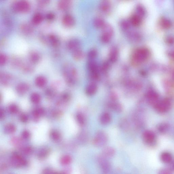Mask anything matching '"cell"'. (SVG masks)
I'll return each instance as SVG.
<instances>
[{
  "mask_svg": "<svg viewBox=\"0 0 174 174\" xmlns=\"http://www.w3.org/2000/svg\"><path fill=\"white\" fill-rule=\"evenodd\" d=\"M8 60V57L6 55L1 54L0 55V65L3 66L7 62Z\"/></svg>",
  "mask_w": 174,
  "mask_h": 174,
  "instance_id": "39",
  "label": "cell"
},
{
  "mask_svg": "<svg viewBox=\"0 0 174 174\" xmlns=\"http://www.w3.org/2000/svg\"><path fill=\"white\" fill-rule=\"evenodd\" d=\"M108 106L110 109L117 113H121L123 110L122 104L116 101L110 102L108 104Z\"/></svg>",
  "mask_w": 174,
  "mask_h": 174,
  "instance_id": "13",
  "label": "cell"
},
{
  "mask_svg": "<svg viewBox=\"0 0 174 174\" xmlns=\"http://www.w3.org/2000/svg\"><path fill=\"white\" fill-rule=\"evenodd\" d=\"M168 128V126L167 125L163 124L159 126V129L160 132H164L167 130Z\"/></svg>",
  "mask_w": 174,
  "mask_h": 174,
  "instance_id": "44",
  "label": "cell"
},
{
  "mask_svg": "<svg viewBox=\"0 0 174 174\" xmlns=\"http://www.w3.org/2000/svg\"><path fill=\"white\" fill-rule=\"evenodd\" d=\"M62 73L67 85L71 86L75 85L77 81L78 74L76 69L72 65L65 63L62 67Z\"/></svg>",
  "mask_w": 174,
  "mask_h": 174,
  "instance_id": "1",
  "label": "cell"
},
{
  "mask_svg": "<svg viewBox=\"0 0 174 174\" xmlns=\"http://www.w3.org/2000/svg\"><path fill=\"white\" fill-rule=\"evenodd\" d=\"M22 30L24 34H31L33 31V29L31 27L28 25H24L22 26Z\"/></svg>",
  "mask_w": 174,
  "mask_h": 174,
  "instance_id": "35",
  "label": "cell"
},
{
  "mask_svg": "<svg viewBox=\"0 0 174 174\" xmlns=\"http://www.w3.org/2000/svg\"><path fill=\"white\" fill-rule=\"evenodd\" d=\"M70 4L69 0H61L59 3V7L61 10H66L69 7Z\"/></svg>",
  "mask_w": 174,
  "mask_h": 174,
  "instance_id": "27",
  "label": "cell"
},
{
  "mask_svg": "<svg viewBox=\"0 0 174 174\" xmlns=\"http://www.w3.org/2000/svg\"><path fill=\"white\" fill-rule=\"evenodd\" d=\"M27 119V117L25 115H23L21 117V120L22 122H26Z\"/></svg>",
  "mask_w": 174,
  "mask_h": 174,
  "instance_id": "50",
  "label": "cell"
},
{
  "mask_svg": "<svg viewBox=\"0 0 174 174\" xmlns=\"http://www.w3.org/2000/svg\"><path fill=\"white\" fill-rule=\"evenodd\" d=\"M154 81H155V84H156L157 88L159 90H162L163 88L161 84L160 80L158 77H155Z\"/></svg>",
  "mask_w": 174,
  "mask_h": 174,
  "instance_id": "43",
  "label": "cell"
},
{
  "mask_svg": "<svg viewBox=\"0 0 174 174\" xmlns=\"http://www.w3.org/2000/svg\"><path fill=\"white\" fill-rule=\"evenodd\" d=\"M35 83L37 86L42 88L44 87L46 85L47 80L45 77L40 75L36 78Z\"/></svg>",
  "mask_w": 174,
  "mask_h": 174,
  "instance_id": "22",
  "label": "cell"
},
{
  "mask_svg": "<svg viewBox=\"0 0 174 174\" xmlns=\"http://www.w3.org/2000/svg\"><path fill=\"white\" fill-rule=\"evenodd\" d=\"M30 89V86L28 84L21 83L18 84L16 87V92L20 95H23L28 92Z\"/></svg>",
  "mask_w": 174,
  "mask_h": 174,
  "instance_id": "10",
  "label": "cell"
},
{
  "mask_svg": "<svg viewBox=\"0 0 174 174\" xmlns=\"http://www.w3.org/2000/svg\"><path fill=\"white\" fill-rule=\"evenodd\" d=\"M59 134L58 132L56 131H53L52 133L51 136L54 140H58L59 138Z\"/></svg>",
  "mask_w": 174,
  "mask_h": 174,
  "instance_id": "45",
  "label": "cell"
},
{
  "mask_svg": "<svg viewBox=\"0 0 174 174\" xmlns=\"http://www.w3.org/2000/svg\"><path fill=\"white\" fill-rule=\"evenodd\" d=\"M71 161V158L69 156H66L63 157L61 161L63 164H68L70 163Z\"/></svg>",
  "mask_w": 174,
  "mask_h": 174,
  "instance_id": "42",
  "label": "cell"
},
{
  "mask_svg": "<svg viewBox=\"0 0 174 174\" xmlns=\"http://www.w3.org/2000/svg\"><path fill=\"white\" fill-rule=\"evenodd\" d=\"M54 18V15L53 14H49L48 16V18L49 20H52Z\"/></svg>",
  "mask_w": 174,
  "mask_h": 174,
  "instance_id": "51",
  "label": "cell"
},
{
  "mask_svg": "<svg viewBox=\"0 0 174 174\" xmlns=\"http://www.w3.org/2000/svg\"><path fill=\"white\" fill-rule=\"evenodd\" d=\"M75 20L72 16L67 15L63 19V23L66 27H71L74 25Z\"/></svg>",
  "mask_w": 174,
  "mask_h": 174,
  "instance_id": "17",
  "label": "cell"
},
{
  "mask_svg": "<svg viewBox=\"0 0 174 174\" xmlns=\"http://www.w3.org/2000/svg\"><path fill=\"white\" fill-rule=\"evenodd\" d=\"M15 128L13 125L10 124L6 126V131L8 133H12L15 131Z\"/></svg>",
  "mask_w": 174,
  "mask_h": 174,
  "instance_id": "41",
  "label": "cell"
},
{
  "mask_svg": "<svg viewBox=\"0 0 174 174\" xmlns=\"http://www.w3.org/2000/svg\"><path fill=\"white\" fill-rule=\"evenodd\" d=\"M160 23L164 28H168L171 25V22L168 20L163 18L161 20Z\"/></svg>",
  "mask_w": 174,
  "mask_h": 174,
  "instance_id": "36",
  "label": "cell"
},
{
  "mask_svg": "<svg viewBox=\"0 0 174 174\" xmlns=\"http://www.w3.org/2000/svg\"><path fill=\"white\" fill-rule=\"evenodd\" d=\"M170 108V104L167 101L160 102L155 106V109L157 112L164 113L168 111Z\"/></svg>",
  "mask_w": 174,
  "mask_h": 174,
  "instance_id": "7",
  "label": "cell"
},
{
  "mask_svg": "<svg viewBox=\"0 0 174 174\" xmlns=\"http://www.w3.org/2000/svg\"><path fill=\"white\" fill-rule=\"evenodd\" d=\"M22 64L21 61L19 59L14 58L11 61V66L14 68L21 67Z\"/></svg>",
  "mask_w": 174,
  "mask_h": 174,
  "instance_id": "30",
  "label": "cell"
},
{
  "mask_svg": "<svg viewBox=\"0 0 174 174\" xmlns=\"http://www.w3.org/2000/svg\"><path fill=\"white\" fill-rule=\"evenodd\" d=\"M102 35L108 37L112 38L114 34V29L110 24L105 23L102 28Z\"/></svg>",
  "mask_w": 174,
  "mask_h": 174,
  "instance_id": "8",
  "label": "cell"
},
{
  "mask_svg": "<svg viewBox=\"0 0 174 174\" xmlns=\"http://www.w3.org/2000/svg\"><path fill=\"white\" fill-rule=\"evenodd\" d=\"M81 44L78 40L73 39L69 41L67 44V48L72 52L80 48Z\"/></svg>",
  "mask_w": 174,
  "mask_h": 174,
  "instance_id": "11",
  "label": "cell"
},
{
  "mask_svg": "<svg viewBox=\"0 0 174 174\" xmlns=\"http://www.w3.org/2000/svg\"><path fill=\"white\" fill-rule=\"evenodd\" d=\"M141 22V18L136 14L133 15L130 18V22L133 26H138L140 24Z\"/></svg>",
  "mask_w": 174,
  "mask_h": 174,
  "instance_id": "25",
  "label": "cell"
},
{
  "mask_svg": "<svg viewBox=\"0 0 174 174\" xmlns=\"http://www.w3.org/2000/svg\"><path fill=\"white\" fill-rule=\"evenodd\" d=\"M93 23L94 27L97 28H102L105 24L103 20L100 17L96 18L94 20Z\"/></svg>",
  "mask_w": 174,
  "mask_h": 174,
  "instance_id": "26",
  "label": "cell"
},
{
  "mask_svg": "<svg viewBox=\"0 0 174 174\" xmlns=\"http://www.w3.org/2000/svg\"><path fill=\"white\" fill-rule=\"evenodd\" d=\"M120 128L122 130L124 131H127L129 129L130 127V124L128 121L125 119H123L120 120L119 123Z\"/></svg>",
  "mask_w": 174,
  "mask_h": 174,
  "instance_id": "29",
  "label": "cell"
},
{
  "mask_svg": "<svg viewBox=\"0 0 174 174\" xmlns=\"http://www.w3.org/2000/svg\"><path fill=\"white\" fill-rule=\"evenodd\" d=\"M111 7L110 0H102L99 5L100 9L102 12L106 13L109 11Z\"/></svg>",
  "mask_w": 174,
  "mask_h": 174,
  "instance_id": "18",
  "label": "cell"
},
{
  "mask_svg": "<svg viewBox=\"0 0 174 174\" xmlns=\"http://www.w3.org/2000/svg\"><path fill=\"white\" fill-rule=\"evenodd\" d=\"M98 161L100 168L104 173L109 172L111 169V165L108 159L101 155L98 157Z\"/></svg>",
  "mask_w": 174,
  "mask_h": 174,
  "instance_id": "5",
  "label": "cell"
},
{
  "mask_svg": "<svg viewBox=\"0 0 174 174\" xmlns=\"http://www.w3.org/2000/svg\"><path fill=\"white\" fill-rule=\"evenodd\" d=\"M12 80L11 75L7 73H2L0 75V81L2 85L8 86L10 84Z\"/></svg>",
  "mask_w": 174,
  "mask_h": 174,
  "instance_id": "15",
  "label": "cell"
},
{
  "mask_svg": "<svg viewBox=\"0 0 174 174\" xmlns=\"http://www.w3.org/2000/svg\"><path fill=\"white\" fill-rule=\"evenodd\" d=\"M80 140L83 144H85L87 142L88 140V137L86 133L83 132L80 136Z\"/></svg>",
  "mask_w": 174,
  "mask_h": 174,
  "instance_id": "38",
  "label": "cell"
},
{
  "mask_svg": "<svg viewBox=\"0 0 174 174\" xmlns=\"http://www.w3.org/2000/svg\"><path fill=\"white\" fill-rule=\"evenodd\" d=\"M119 52L117 48L113 46L110 49L109 53V60L110 62L115 63L117 60L118 58Z\"/></svg>",
  "mask_w": 174,
  "mask_h": 174,
  "instance_id": "16",
  "label": "cell"
},
{
  "mask_svg": "<svg viewBox=\"0 0 174 174\" xmlns=\"http://www.w3.org/2000/svg\"><path fill=\"white\" fill-rule=\"evenodd\" d=\"M102 67H102V69H103V70L104 71H107V69H108L109 67V64L107 63H105L103 65V66Z\"/></svg>",
  "mask_w": 174,
  "mask_h": 174,
  "instance_id": "48",
  "label": "cell"
},
{
  "mask_svg": "<svg viewBox=\"0 0 174 174\" xmlns=\"http://www.w3.org/2000/svg\"><path fill=\"white\" fill-rule=\"evenodd\" d=\"M32 63H26L22 64L21 68L24 72L27 73H31L33 72L34 68Z\"/></svg>",
  "mask_w": 174,
  "mask_h": 174,
  "instance_id": "23",
  "label": "cell"
},
{
  "mask_svg": "<svg viewBox=\"0 0 174 174\" xmlns=\"http://www.w3.org/2000/svg\"><path fill=\"white\" fill-rule=\"evenodd\" d=\"M48 43L54 48H58L61 45L59 39L56 36L52 34L48 36Z\"/></svg>",
  "mask_w": 174,
  "mask_h": 174,
  "instance_id": "14",
  "label": "cell"
},
{
  "mask_svg": "<svg viewBox=\"0 0 174 174\" xmlns=\"http://www.w3.org/2000/svg\"><path fill=\"white\" fill-rule=\"evenodd\" d=\"M43 17L42 15L40 14H36L32 18V22L34 24H38L42 22Z\"/></svg>",
  "mask_w": 174,
  "mask_h": 174,
  "instance_id": "32",
  "label": "cell"
},
{
  "mask_svg": "<svg viewBox=\"0 0 174 174\" xmlns=\"http://www.w3.org/2000/svg\"><path fill=\"white\" fill-rule=\"evenodd\" d=\"M17 106L14 104L11 105L10 107V111L13 113L17 112Z\"/></svg>",
  "mask_w": 174,
  "mask_h": 174,
  "instance_id": "46",
  "label": "cell"
},
{
  "mask_svg": "<svg viewBox=\"0 0 174 174\" xmlns=\"http://www.w3.org/2000/svg\"><path fill=\"white\" fill-rule=\"evenodd\" d=\"M56 89L54 87H49L46 89L45 94L48 96H52L56 93Z\"/></svg>",
  "mask_w": 174,
  "mask_h": 174,
  "instance_id": "37",
  "label": "cell"
},
{
  "mask_svg": "<svg viewBox=\"0 0 174 174\" xmlns=\"http://www.w3.org/2000/svg\"><path fill=\"white\" fill-rule=\"evenodd\" d=\"M76 119L79 124L81 126H83L85 123V119L84 116L81 113L77 114L76 116Z\"/></svg>",
  "mask_w": 174,
  "mask_h": 174,
  "instance_id": "34",
  "label": "cell"
},
{
  "mask_svg": "<svg viewBox=\"0 0 174 174\" xmlns=\"http://www.w3.org/2000/svg\"><path fill=\"white\" fill-rule=\"evenodd\" d=\"M30 99L33 103L37 104L40 102L41 97L39 94L36 93H33L30 96Z\"/></svg>",
  "mask_w": 174,
  "mask_h": 174,
  "instance_id": "28",
  "label": "cell"
},
{
  "mask_svg": "<svg viewBox=\"0 0 174 174\" xmlns=\"http://www.w3.org/2000/svg\"><path fill=\"white\" fill-rule=\"evenodd\" d=\"M73 57L76 60H80L83 59L84 54L80 48L73 52Z\"/></svg>",
  "mask_w": 174,
  "mask_h": 174,
  "instance_id": "24",
  "label": "cell"
},
{
  "mask_svg": "<svg viewBox=\"0 0 174 174\" xmlns=\"http://www.w3.org/2000/svg\"><path fill=\"white\" fill-rule=\"evenodd\" d=\"M136 15L141 18L144 17L145 14V11L144 7L141 5H138L136 8Z\"/></svg>",
  "mask_w": 174,
  "mask_h": 174,
  "instance_id": "31",
  "label": "cell"
},
{
  "mask_svg": "<svg viewBox=\"0 0 174 174\" xmlns=\"http://www.w3.org/2000/svg\"><path fill=\"white\" fill-rule=\"evenodd\" d=\"M29 58L31 63L33 64H36L40 61L41 56L38 52H33L30 53Z\"/></svg>",
  "mask_w": 174,
  "mask_h": 174,
  "instance_id": "21",
  "label": "cell"
},
{
  "mask_svg": "<svg viewBox=\"0 0 174 174\" xmlns=\"http://www.w3.org/2000/svg\"><path fill=\"white\" fill-rule=\"evenodd\" d=\"M150 46L155 58L161 63H166L167 59L162 46L154 42L151 43Z\"/></svg>",
  "mask_w": 174,
  "mask_h": 174,
  "instance_id": "2",
  "label": "cell"
},
{
  "mask_svg": "<svg viewBox=\"0 0 174 174\" xmlns=\"http://www.w3.org/2000/svg\"><path fill=\"white\" fill-rule=\"evenodd\" d=\"M160 158L161 161L165 164L171 163L173 161L172 155L168 152H163L161 155Z\"/></svg>",
  "mask_w": 174,
  "mask_h": 174,
  "instance_id": "20",
  "label": "cell"
},
{
  "mask_svg": "<svg viewBox=\"0 0 174 174\" xmlns=\"http://www.w3.org/2000/svg\"><path fill=\"white\" fill-rule=\"evenodd\" d=\"M108 141L107 134L103 131H99L95 134L93 143L94 146L96 147H101L105 146L107 144Z\"/></svg>",
  "mask_w": 174,
  "mask_h": 174,
  "instance_id": "3",
  "label": "cell"
},
{
  "mask_svg": "<svg viewBox=\"0 0 174 174\" xmlns=\"http://www.w3.org/2000/svg\"><path fill=\"white\" fill-rule=\"evenodd\" d=\"M130 22L126 20H123L120 22V26L123 30H127L130 28Z\"/></svg>",
  "mask_w": 174,
  "mask_h": 174,
  "instance_id": "33",
  "label": "cell"
},
{
  "mask_svg": "<svg viewBox=\"0 0 174 174\" xmlns=\"http://www.w3.org/2000/svg\"><path fill=\"white\" fill-rule=\"evenodd\" d=\"M13 9L16 12L27 13L29 11L30 6L27 1L21 0L14 4Z\"/></svg>",
  "mask_w": 174,
  "mask_h": 174,
  "instance_id": "4",
  "label": "cell"
},
{
  "mask_svg": "<svg viewBox=\"0 0 174 174\" xmlns=\"http://www.w3.org/2000/svg\"><path fill=\"white\" fill-rule=\"evenodd\" d=\"M97 55V52L95 49H93L89 51L88 53V56L89 58L92 60L95 58Z\"/></svg>",
  "mask_w": 174,
  "mask_h": 174,
  "instance_id": "40",
  "label": "cell"
},
{
  "mask_svg": "<svg viewBox=\"0 0 174 174\" xmlns=\"http://www.w3.org/2000/svg\"><path fill=\"white\" fill-rule=\"evenodd\" d=\"M115 154V149L112 147H107L103 149L101 155L108 159L113 157Z\"/></svg>",
  "mask_w": 174,
  "mask_h": 174,
  "instance_id": "9",
  "label": "cell"
},
{
  "mask_svg": "<svg viewBox=\"0 0 174 174\" xmlns=\"http://www.w3.org/2000/svg\"><path fill=\"white\" fill-rule=\"evenodd\" d=\"M23 136L24 138H28L29 136V133L27 131L24 132L23 134Z\"/></svg>",
  "mask_w": 174,
  "mask_h": 174,
  "instance_id": "49",
  "label": "cell"
},
{
  "mask_svg": "<svg viewBox=\"0 0 174 174\" xmlns=\"http://www.w3.org/2000/svg\"><path fill=\"white\" fill-rule=\"evenodd\" d=\"M159 173L160 174H169L171 173V171L168 169H163L159 171Z\"/></svg>",
  "mask_w": 174,
  "mask_h": 174,
  "instance_id": "47",
  "label": "cell"
},
{
  "mask_svg": "<svg viewBox=\"0 0 174 174\" xmlns=\"http://www.w3.org/2000/svg\"><path fill=\"white\" fill-rule=\"evenodd\" d=\"M97 85L95 82H91L86 88L85 93L88 96H93L97 92Z\"/></svg>",
  "mask_w": 174,
  "mask_h": 174,
  "instance_id": "12",
  "label": "cell"
},
{
  "mask_svg": "<svg viewBox=\"0 0 174 174\" xmlns=\"http://www.w3.org/2000/svg\"><path fill=\"white\" fill-rule=\"evenodd\" d=\"M143 138L147 144H152L156 140V136L154 132L150 130H146L143 133Z\"/></svg>",
  "mask_w": 174,
  "mask_h": 174,
  "instance_id": "6",
  "label": "cell"
},
{
  "mask_svg": "<svg viewBox=\"0 0 174 174\" xmlns=\"http://www.w3.org/2000/svg\"><path fill=\"white\" fill-rule=\"evenodd\" d=\"M111 116L108 113L105 112L100 116V123L103 125H107L111 122Z\"/></svg>",
  "mask_w": 174,
  "mask_h": 174,
  "instance_id": "19",
  "label": "cell"
}]
</instances>
